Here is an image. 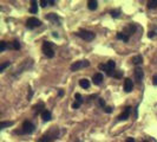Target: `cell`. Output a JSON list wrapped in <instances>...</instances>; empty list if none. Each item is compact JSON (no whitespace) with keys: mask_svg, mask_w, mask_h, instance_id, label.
Returning a JSON list of instances; mask_svg holds the SVG:
<instances>
[{"mask_svg":"<svg viewBox=\"0 0 157 142\" xmlns=\"http://www.w3.org/2000/svg\"><path fill=\"white\" fill-rule=\"evenodd\" d=\"M58 136H59V129L56 127H52L47 133H45L42 136L39 142H52L56 139H58Z\"/></svg>","mask_w":157,"mask_h":142,"instance_id":"obj_1","label":"cell"},{"mask_svg":"<svg viewBox=\"0 0 157 142\" xmlns=\"http://www.w3.org/2000/svg\"><path fill=\"white\" fill-rule=\"evenodd\" d=\"M98 68H99L100 70L105 71V74H106L108 76H112V75H113L112 71H113L115 68H116V63H115V60H109L106 64H99Z\"/></svg>","mask_w":157,"mask_h":142,"instance_id":"obj_2","label":"cell"},{"mask_svg":"<svg viewBox=\"0 0 157 142\" xmlns=\"http://www.w3.org/2000/svg\"><path fill=\"white\" fill-rule=\"evenodd\" d=\"M76 35L78 37H80L82 39H84V40H86V42H91L96 37V35L93 33L92 31H88V30H79Z\"/></svg>","mask_w":157,"mask_h":142,"instance_id":"obj_3","label":"cell"},{"mask_svg":"<svg viewBox=\"0 0 157 142\" xmlns=\"http://www.w3.org/2000/svg\"><path fill=\"white\" fill-rule=\"evenodd\" d=\"M43 52L46 57L53 58L54 57V50H53V44L51 42H44L43 44Z\"/></svg>","mask_w":157,"mask_h":142,"instance_id":"obj_4","label":"cell"},{"mask_svg":"<svg viewBox=\"0 0 157 142\" xmlns=\"http://www.w3.org/2000/svg\"><path fill=\"white\" fill-rule=\"evenodd\" d=\"M34 131V124L30 121H25L22 123V127H21V130L17 131L19 134H32Z\"/></svg>","mask_w":157,"mask_h":142,"instance_id":"obj_5","label":"cell"},{"mask_svg":"<svg viewBox=\"0 0 157 142\" xmlns=\"http://www.w3.org/2000/svg\"><path fill=\"white\" fill-rule=\"evenodd\" d=\"M90 65V62L89 60H78L76 63H73V64L71 65V71H78V70H80V69H84V68H88Z\"/></svg>","mask_w":157,"mask_h":142,"instance_id":"obj_6","label":"cell"},{"mask_svg":"<svg viewBox=\"0 0 157 142\" xmlns=\"http://www.w3.org/2000/svg\"><path fill=\"white\" fill-rule=\"evenodd\" d=\"M40 25H42V21L39 20V19H37V18H34V17L28 18L27 21H26V26L28 29H34V27H38V26H40Z\"/></svg>","mask_w":157,"mask_h":142,"instance_id":"obj_7","label":"cell"},{"mask_svg":"<svg viewBox=\"0 0 157 142\" xmlns=\"http://www.w3.org/2000/svg\"><path fill=\"white\" fill-rule=\"evenodd\" d=\"M46 19L52 21L54 25H60V19H59V17L56 13H49L47 15H46Z\"/></svg>","mask_w":157,"mask_h":142,"instance_id":"obj_8","label":"cell"},{"mask_svg":"<svg viewBox=\"0 0 157 142\" xmlns=\"http://www.w3.org/2000/svg\"><path fill=\"white\" fill-rule=\"evenodd\" d=\"M131 114V107H127L124 109V111L118 116V121H125V120H128L129 116Z\"/></svg>","mask_w":157,"mask_h":142,"instance_id":"obj_9","label":"cell"},{"mask_svg":"<svg viewBox=\"0 0 157 142\" xmlns=\"http://www.w3.org/2000/svg\"><path fill=\"white\" fill-rule=\"evenodd\" d=\"M143 77H144V72H143V70H142V68H136L135 69V80L138 82V83H141L142 82V80H143Z\"/></svg>","mask_w":157,"mask_h":142,"instance_id":"obj_10","label":"cell"},{"mask_svg":"<svg viewBox=\"0 0 157 142\" xmlns=\"http://www.w3.org/2000/svg\"><path fill=\"white\" fill-rule=\"evenodd\" d=\"M133 88V83L132 81L130 80V78H125V81H124V90L127 91V92H130Z\"/></svg>","mask_w":157,"mask_h":142,"instance_id":"obj_11","label":"cell"},{"mask_svg":"<svg viewBox=\"0 0 157 142\" xmlns=\"http://www.w3.org/2000/svg\"><path fill=\"white\" fill-rule=\"evenodd\" d=\"M92 82L95 83L96 85H99L102 82H103V75H102L100 72L95 74V75H93V77H92Z\"/></svg>","mask_w":157,"mask_h":142,"instance_id":"obj_12","label":"cell"},{"mask_svg":"<svg viewBox=\"0 0 157 142\" xmlns=\"http://www.w3.org/2000/svg\"><path fill=\"white\" fill-rule=\"evenodd\" d=\"M135 31H136V25H135V24H130V25H128L127 26V29H125V35H127V36H130L131 33H133V32H135Z\"/></svg>","mask_w":157,"mask_h":142,"instance_id":"obj_13","label":"cell"},{"mask_svg":"<svg viewBox=\"0 0 157 142\" xmlns=\"http://www.w3.org/2000/svg\"><path fill=\"white\" fill-rule=\"evenodd\" d=\"M42 118H43V121H45V122L50 121L51 118H52L51 111H49V110H44V111L42 113Z\"/></svg>","mask_w":157,"mask_h":142,"instance_id":"obj_14","label":"cell"},{"mask_svg":"<svg viewBox=\"0 0 157 142\" xmlns=\"http://www.w3.org/2000/svg\"><path fill=\"white\" fill-rule=\"evenodd\" d=\"M79 85L83 89H89L90 88V81L86 80V78H83V80L79 81Z\"/></svg>","mask_w":157,"mask_h":142,"instance_id":"obj_15","label":"cell"},{"mask_svg":"<svg viewBox=\"0 0 157 142\" xmlns=\"http://www.w3.org/2000/svg\"><path fill=\"white\" fill-rule=\"evenodd\" d=\"M88 7H89V10L91 11H95L97 7H98V3L95 1V0H90V1L88 3Z\"/></svg>","mask_w":157,"mask_h":142,"instance_id":"obj_16","label":"cell"},{"mask_svg":"<svg viewBox=\"0 0 157 142\" xmlns=\"http://www.w3.org/2000/svg\"><path fill=\"white\" fill-rule=\"evenodd\" d=\"M131 62H132V64H135V65H138V64H141V63L143 62V57L142 56H135V57H132V59H131Z\"/></svg>","mask_w":157,"mask_h":142,"instance_id":"obj_17","label":"cell"},{"mask_svg":"<svg viewBox=\"0 0 157 142\" xmlns=\"http://www.w3.org/2000/svg\"><path fill=\"white\" fill-rule=\"evenodd\" d=\"M117 39H121V40H123V42H128L129 36H127L125 33H122V32H118L117 33Z\"/></svg>","mask_w":157,"mask_h":142,"instance_id":"obj_18","label":"cell"},{"mask_svg":"<svg viewBox=\"0 0 157 142\" xmlns=\"http://www.w3.org/2000/svg\"><path fill=\"white\" fill-rule=\"evenodd\" d=\"M31 4H32V5H31L30 12H31V13H33V14L38 13V5H37V1H32Z\"/></svg>","mask_w":157,"mask_h":142,"instance_id":"obj_19","label":"cell"},{"mask_svg":"<svg viewBox=\"0 0 157 142\" xmlns=\"http://www.w3.org/2000/svg\"><path fill=\"white\" fill-rule=\"evenodd\" d=\"M13 123H14V122H12V121L1 122V123H0V129H5V128H7V127H11V125H13Z\"/></svg>","mask_w":157,"mask_h":142,"instance_id":"obj_20","label":"cell"},{"mask_svg":"<svg viewBox=\"0 0 157 142\" xmlns=\"http://www.w3.org/2000/svg\"><path fill=\"white\" fill-rule=\"evenodd\" d=\"M33 109H34V111H36V113H40V111H42V109H44V103H43V102H40L39 104L34 106ZM42 113H43V111H42Z\"/></svg>","mask_w":157,"mask_h":142,"instance_id":"obj_21","label":"cell"},{"mask_svg":"<svg viewBox=\"0 0 157 142\" xmlns=\"http://www.w3.org/2000/svg\"><path fill=\"white\" fill-rule=\"evenodd\" d=\"M148 7L149 9H156L157 7V0H151V1L148 3Z\"/></svg>","mask_w":157,"mask_h":142,"instance_id":"obj_22","label":"cell"},{"mask_svg":"<svg viewBox=\"0 0 157 142\" xmlns=\"http://www.w3.org/2000/svg\"><path fill=\"white\" fill-rule=\"evenodd\" d=\"M110 14H111L113 18H118L119 14H121V11H119V10H115V11H111V12H110Z\"/></svg>","mask_w":157,"mask_h":142,"instance_id":"obj_23","label":"cell"},{"mask_svg":"<svg viewBox=\"0 0 157 142\" xmlns=\"http://www.w3.org/2000/svg\"><path fill=\"white\" fill-rule=\"evenodd\" d=\"M12 46H13L14 50H19V49H20V43H19L18 40H14V42L12 43Z\"/></svg>","mask_w":157,"mask_h":142,"instance_id":"obj_24","label":"cell"},{"mask_svg":"<svg viewBox=\"0 0 157 142\" xmlns=\"http://www.w3.org/2000/svg\"><path fill=\"white\" fill-rule=\"evenodd\" d=\"M10 65V62H6V63H3L1 66H0V72H3V71Z\"/></svg>","mask_w":157,"mask_h":142,"instance_id":"obj_25","label":"cell"},{"mask_svg":"<svg viewBox=\"0 0 157 142\" xmlns=\"http://www.w3.org/2000/svg\"><path fill=\"white\" fill-rule=\"evenodd\" d=\"M98 104L102 107V108H105L106 107V103H105V101L103 98H98Z\"/></svg>","mask_w":157,"mask_h":142,"instance_id":"obj_26","label":"cell"},{"mask_svg":"<svg viewBox=\"0 0 157 142\" xmlns=\"http://www.w3.org/2000/svg\"><path fill=\"white\" fill-rule=\"evenodd\" d=\"M75 98H76V101H78V102H80V103H83V97H82L80 94H76V95H75Z\"/></svg>","mask_w":157,"mask_h":142,"instance_id":"obj_27","label":"cell"},{"mask_svg":"<svg viewBox=\"0 0 157 142\" xmlns=\"http://www.w3.org/2000/svg\"><path fill=\"white\" fill-rule=\"evenodd\" d=\"M122 75H123V71H117V72H115L113 71V77H116V78H121L122 77Z\"/></svg>","mask_w":157,"mask_h":142,"instance_id":"obj_28","label":"cell"},{"mask_svg":"<svg viewBox=\"0 0 157 142\" xmlns=\"http://www.w3.org/2000/svg\"><path fill=\"white\" fill-rule=\"evenodd\" d=\"M6 46H7L6 45V42H1V43H0V51H1V52L5 51L6 50Z\"/></svg>","mask_w":157,"mask_h":142,"instance_id":"obj_29","label":"cell"},{"mask_svg":"<svg viewBox=\"0 0 157 142\" xmlns=\"http://www.w3.org/2000/svg\"><path fill=\"white\" fill-rule=\"evenodd\" d=\"M80 104H82V103H80V102H78V101H76V102H75V103L72 104V108H73V109H78V108H79V107H80Z\"/></svg>","mask_w":157,"mask_h":142,"instance_id":"obj_30","label":"cell"},{"mask_svg":"<svg viewBox=\"0 0 157 142\" xmlns=\"http://www.w3.org/2000/svg\"><path fill=\"white\" fill-rule=\"evenodd\" d=\"M104 111L108 113V114H110V113L112 111V108H111V107H105V108H104Z\"/></svg>","mask_w":157,"mask_h":142,"instance_id":"obj_31","label":"cell"},{"mask_svg":"<svg viewBox=\"0 0 157 142\" xmlns=\"http://www.w3.org/2000/svg\"><path fill=\"white\" fill-rule=\"evenodd\" d=\"M47 5H49V3L46 1V0H42V1H40V6H42V7H46Z\"/></svg>","mask_w":157,"mask_h":142,"instance_id":"obj_32","label":"cell"},{"mask_svg":"<svg viewBox=\"0 0 157 142\" xmlns=\"http://www.w3.org/2000/svg\"><path fill=\"white\" fill-rule=\"evenodd\" d=\"M152 83H154V85L157 86V75L154 76V78H152Z\"/></svg>","mask_w":157,"mask_h":142,"instance_id":"obj_33","label":"cell"},{"mask_svg":"<svg viewBox=\"0 0 157 142\" xmlns=\"http://www.w3.org/2000/svg\"><path fill=\"white\" fill-rule=\"evenodd\" d=\"M154 36H155V32H154V31H150V32H149V35H148L149 38H152Z\"/></svg>","mask_w":157,"mask_h":142,"instance_id":"obj_34","label":"cell"},{"mask_svg":"<svg viewBox=\"0 0 157 142\" xmlns=\"http://www.w3.org/2000/svg\"><path fill=\"white\" fill-rule=\"evenodd\" d=\"M125 142H136V141L133 140L132 137H129V139H127V140H125Z\"/></svg>","mask_w":157,"mask_h":142,"instance_id":"obj_35","label":"cell"},{"mask_svg":"<svg viewBox=\"0 0 157 142\" xmlns=\"http://www.w3.org/2000/svg\"><path fill=\"white\" fill-rule=\"evenodd\" d=\"M47 3H49L51 6H53L54 4H56V1H53V0H47Z\"/></svg>","mask_w":157,"mask_h":142,"instance_id":"obj_36","label":"cell"},{"mask_svg":"<svg viewBox=\"0 0 157 142\" xmlns=\"http://www.w3.org/2000/svg\"><path fill=\"white\" fill-rule=\"evenodd\" d=\"M142 142H156L155 140H143Z\"/></svg>","mask_w":157,"mask_h":142,"instance_id":"obj_37","label":"cell"},{"mask_svg":"<svg viewBox=\"0 0 157 142\" xmlns=\"http://www.w3.org/2000/svg\"><path fill=\"white\" fill-rule=\"evenodd\" d=\"M58 95H59V96H63V95H64V91H63V90H59Z\"/></svg>","mask_w":157,"mask_h":142,"instance_id":"obj_38","label":"cell"}]
</instances>
